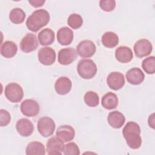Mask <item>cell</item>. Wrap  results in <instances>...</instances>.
Here are the masks:
<instances>
[{"label":"cell","mask_w":155,"mask_h":155,"mask_svg":"<svg viewBox=\"0 0 155 155\" xmlns=\"http://www.w3.org/2000/svg\"><path fill=\"white\" fill-rule=\"evenodd\" d=\"M122 134L130 148L132 149L140 148L142 144L140 128L137 123L133 121L127 122L122 130Z\"/></svg>","instance_id":"1"},{"label":"cell","mask_w":155,"mask_h":155,"mask_svg":"<svg viewBox=\"0 0 155 155\" xmlns=\"http://www.w3.org/2000/svg\"><path fill=\"white\" fill-rule=\"evenodd\" d=\"M50 19V14L46 10H36L28 17L26 25L29 30L37 32L48 23Z\"/></svg>","instance_id":"2"},{"label":"cell","mask_w":155,"mask_h":155,"mask_svg":"<svg viewBox=\"0 0 155 155\" xmlns=\"http://www.w3.org/2000/svg\"><path fill=\"white\" fill-rule=\"evenodd\" d=\"M97 66L91 59H81L77 65V71L83 79H90L93 78L97 73Z\"/></svg>","instance_id":"3"},{"label":"cell","mask_w":155,"mask_h":155,"mask_svg":"<svg viewBox=\"0 0 155 155\" xmlns=\"http://www.w3.org/2000/svg\"><path fill=\"white\" fill-rule=\"evenodd\" d=\"M4 93L6 98L13 103L20 102L24 96V91L22 87L19 84L15 82L7 85Z\"/></svg>","instance_id":"4"},{"label":"cell","mask_w":155,"mask_h":155,"mask_svg":"<svg viewBox=\"0 0 155 155\" xmlns=\"http://www.w3.org/2000/svg\"><path fill=\"white\" fill-rule=\"evenodd\" d=\"M56 125L54 121L50 117H42L40 118L37 124L38 132L45 137L51 136L55 130Z\"/></svg>","instance_id":"5"},{"label":"cell","mask_w":155,"mask_h":155,"mask_svg":"<svg viewBox=\"0 0 155 155\" xmlns=\"http://www.w3.org/2000/svg\"><path fill=\"white\" fill-rule=\"evenodd\" d=\"M96 50L94 43L90 40L81 41L76 47V52L79 56L88 58L94 55Z\"/></svg>","instance_id":"6"},{"label":"cell","mask_w":155,"mask_h":155,"mask_svg":"<svg viewBox=\"0 0 155 155\" xmlns=\"http://www.w3.org/2000/svg\"><path fill=\"white\" fill-rule=\"evenodd\" d=\"M64 142L58 136L50 138L46 145V150L49 155H61L64 150Z\"/></svg>","instance_id":"7"},{"label":"cell","mask_w":155,"mask_h":155,"mask_svg":"<svg viewBox=\"0 0 155 155\" xmlns=\"http://www.w3.org/2000/svg\"><path fill=\"white\" fill-rule=\"evenodd\" d=\"M38 46L36 36L31 33H27L21 39L19 44L21 51L24 53H30L35 50Z\"/></svg>","instance_id":"8"},{"label":"cell","mask_w":155,"mask_h":155,"mask_svg":"<svg viewBox=\"0 0 155 155\" xmlns=\"http://www.w3.org/2000/svg\"><path fill=\"white\" fill-rule=\"evenodd\" d=\"M20 108L22 113L27 117H35L37 116L40 110L38 103L31 99H25L22 102Z\"/></svg>","instance_id":"9"},{"label":"cell","mask_w":155,"mask_h":155,"mask_svg":"<svg viewBox=\"0 0 155 155\" xmlns=\"http://www.w3.org/2000/svg\"><path fill=\"white\" fill-rule=\"evenodd\" d=\"M135 55L138 58H143L149 55L153 50V46L150 41L146 39L138 40L134 45Z\"/></svg>","instance_id":"10"},{"label":"cell","mask_w":155,"mask_h":155,"mask_svg":"<svg viewBox=\"0 0 155 155\" xmlns=\"http://www.w3.org/2000/svg\"><path fill=\"white\" fill-rule=\"evenodd\" d=\"M38 58L39 61L44 65H51L56 60V52L51 47H45L40 48Z\"/></svg>","instance_id":"11"},{"label":"cell","mask_w":155,"mask_h":155,"mask_svg":"<svg viewBox=\"0 0 155 155\" xmlns=\"http://www.w3.org/2000/svg\"><path fill=\"white\" fill-rule=\"evenodd\" d=\"M58 58V61L60 64L70 65L76 59L77 52L72 47L64 48L59 50Z\"/></svg>","instance_id":"12"},{"label":"cell","mask_w":155,"mask_h":155,"mask_svg":"<svg viewBox=\"0 0 155 155\" xmlns=\"http://www.w3.org/2000/svg\"><path fill=\"white\" fill-rule=\"evenodd\" d=\"M107 83L111 89L118 90L122 88L125 84L124 76L118 71L111 72L107 76Z\"/></svg>","instance_id":"13"},{"label":"cell","mask_w":155,"mask_h":155,"mask_svg":"<svg viewBox=\"0 0 155 155\" xmlns=\"http://www.w3.org/2000/svg\"><path fill=\"white\" fill-rule=\"evenodd\" d=\"M18 133L23 137H28L34 131L33 123L27 118H22L18 120L16 124Z\"/></svg>","instance_id":"14"},{"label":"cell","mask_w":155,"mask_h":155,"mask_svg":"<svg viewBox=\"0 0 155 155\" xmlns=\"http://www.w3.org/2000/svg\"><path fill=\"white\" fill-rule=\"evenodd\" d=\"M72 87L71 80L65 76L59 78L54 84V88L56 93L60 95H65L68 93Z\"/></svg>","instance_id":"15"},{"label":"cell","mask_w":155,"mask_h":155,"mask_svg":"<svg viewBox=\"0 0 155 155\" xmlns=\"http://www.w3.org/2000/svg\"><path fill=\"white\" fill-rule=\"evenodd\" d=\"M73 32L71 29L67 27L60 28L57 32L58 42L62 45H68L73 40Z\"/></svg>","instance_id":"16"},{"label":"cell","mask_w":155,"mask_h":155,"mask_svg":"<svg viewBox=\"0 0 155 155\" xmlns=\"http://www.w3.org/2000/svg\"><path fill=\"white\" fill-rule=\"evenodd\" d=\"M145 78L143 71L139 68H132L126 73V79L127 81L132 85H139L141 84Z\"/></svg>","instance_id":"17"},{"label":"cell","mask_w":155,"mask_h":155,"mask_svg":"<svg viewBox=\"0 0 155 155\" xmlns=\"http://www.w3.org/2000/svg\"><path fill=\"white\" fill-rule=\"evenodd\" d=\"M56 134V136L60 138L64 142H67L74 139L75 131L71 126L63 125L58 128Z\"/></svg>","instance_id":"18"},{"label":"cell","mask_w":155,"mask_h":155,"mask_svg":"<svg viewBox=\"0 0 155 155\" xmlns=\"http://www.w3.org/2000/svg\"><path fill=\"white\" fill-rule=\"evenodd\" d=\"M115 57L121 63H128L132 60L133 54L128 47L120 46L115 50Z\"/></svg>","instance_id":"19"},{"label":"cell","mask_w":155,"mask_h":155,"mask_svg":"<svg viewBox=\"0 0 155 155\" xmlns=\"http://www.w3.org/2000/svg\"><path fill=\"white\" fill-rule=\"evenodd\" d=\"M109 125L114 128H121L125 121L124 115L119 111H113L110 112L107 117Z\"/></svg>","instance_id":"20"},{"label":"cell","mask_w":155,"mask_h":155,"mask_svg":"<svg viewBox=\"0 0 155 155\" xmlns=\"http://www.w3.org/2000/svg\"><path fill=\"white\" fill-rule=\"evenodd\" d=\"M18 51V46L12 41H5L1 47V54L5 58L15 56Z\"/></svg>","instance_id":"21"},{"label":"cell","mask_w":155,"mask_h":155,"mask_svg":"<svg viewBox=\"0 0 155 155\" xmlns=\"http://www.w3.org/2000/svg\"><path fill=\"white\" fill-rule=\"evenodd\" d=\"M102 106L107 110H112L118 105V98L117 95L112 92H108L104 94L101 99Z\"/></svg>","instance_id":"22"},{"label":"cell","mask_w":155,"mask_h":155,"mask_svg":"<svg viewBox=\"0 0 155 155\" xmlns=\"http://www.w3.org/2000/svg\"><path fill=\"white\" fill-rule=\"evenodd\" d=\"M38 39L41 45H51L54 41V33L48 28L42 29L38 35Z\"/></svg>","instance_id":"23"},{"label":"cell","mask_w":155,"mask_h":155,"mask_svg":"<svg viewBox=\"0 0 155 155\" xmlns=\"http://www.w3.org/2000/svg\"><path fill=\"white\" fill-rule=\"evenodd\" d=\"M25 153L27 155H44L45 154V147L40 142H31L26 147Z\"/></svg>","instance_id":"24"},{"label":"cell","mask_w":155,"mask_h":155,"mask_svg":"<svg viewBox=\"0 0 155 155\" xmlns=\"http://www.w3.org/2000/svg\"><path fill=\"white\" fill-rule=\"evenodd\" d=\"M102 44L107 48H113L119 44V37L113 31H107L102 36Z\"/></svg>","instance_id":"25"},{"label":"cell","mask_w":155,"mask_h":155,"mask_svg":"<svg viewBox=\"0 0 155 155\" xmlns=\"http://www.w3.org/2000/svg\"><path fill=\"white\" fill-rule=\"evenodd\" d=\"M26 15L24 10L20 8H13L9 13L10 21L15 24H19L24 21Z\"/></svg>","instance_id":"26"},{"label":"cell","mask_w":155,"mask_h":155,"mask_svg":"<svg viewBox=\"0 0 155 155\" xmlns=\"http://www.w3.org/2000/svg\"><path fill=\"white\" fill-rule=\"evenodd\" d=\"M84 102L88 107H95L99 104V95L94 91H89L84 95Z\"/></svg>","instance_id":"27"},{"label":"cell","mask_w":155,"mask_h":155,"mask_svg":"<svg viewBox=\"0 0 155 155\" xmlns=\"http://www.w3.org/2000/svg\"><path fill=\"white\" fill-rule=\"evenodd\" d=\"M142 67L147 74H154L155 73V58L150 56L143 60Z\"/></svg>","instance_id":"28"},{"label":"cell","mask_w":155,"mask_h":155,"mask_svg":"<svg viewBox=\"0 0 155 155\" xmlns=\"http://www.w3.org/2000/svg\"><path fill=\"white\" fill-rule=\"evenodd\" d=\"M67 23L73 29H78L82 26L83 24V19L80 15L73 13L68 16Z\"/></svg>","instance_id":"29"},{"label":"cell","mask_w":155,"mask_h":155,"mask_svg":"<svg viewBox=\"0 0 155 155\" xmlns=\"http://www.w3.org/2000/svg\"><path fill=\"white\" fill-rule=\"evenodd\" d=\"M63 153L65 155H79L80 150L75 142H69L65 145Z\"/></svg>","instance_id":"30"},{"label":"cell","mask_w":155,"mask_h":155,"mask_svg":"<svg viewBox=\"0 0 155 155\" xmlns=\"http://www.w3.org/2000/svg\"><path fill=\"white\" fill-rule=\"evenodd\" d=\"M99 7L105 12H111L116 7V1L114 0H101L99 1Z\"/></svg>","instance_id":"31"},{"label":"cell","mask_w":155,"mask_h":155,"mask_svg":"<svg viewBox=\"0 0 155 155\" xmlns=\"http://www.w3.org/2000/svg\"><path fill=\"white\" fill-rule=\"evenodd\" d=\"M11 120L10 113L5 110H0V125L1 127L7 126Z\"/></svg>","instance_id":"32"},{"label":"cell","mask_w":155,"mask_h":155,"mask_svg":"<svg viewBox=\"0 0 155 155\" xmlns=\"http://www.w3.org/2000/svg\"><path fill=\"white\" fill-rule=\"evenodd\" d=\"M45 0H29L28 2L34 7L37 8L41 7L45 3Z\"/></svg>","instance_id":"33"},{"label":"cell","mask_w":155,"mask_h":155,"mask_svg":"<svg viewBox=\"0 0 155 155\" xmlns=\"http://www.w3.org/2000/svg\"><path fill=\"white\" fill-rule=\"evenodd\" d=\"M148 123L149 126L152 128L153 129H154L155 126V122H154V113H152L151 115H150L148 120Z\"/></svg>","instance_id":"34"}]
</instances>
